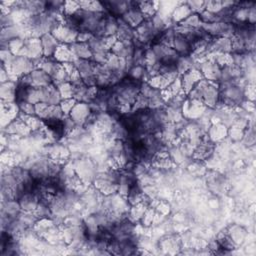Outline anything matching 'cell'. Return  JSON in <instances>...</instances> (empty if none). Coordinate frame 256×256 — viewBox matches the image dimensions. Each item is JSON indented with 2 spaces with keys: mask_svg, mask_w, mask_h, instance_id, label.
<instances>
[{
  "mask_svg": "<svg viewBox=\"0 0 256 256\" xmlns=\"http://www.w3.org/2000/svg\"><path fill=\"white\" fill-rule=\"evenodd\" d=\"M212 153V145L211 143H207V142H203V143H199V145L195 148L194 150V158L198 159V160H203L206 159L207 157H209V155Z\"/></svg>",
  "mask_w": 256,
  "mask_h": 256,
  "instance_id": "cell-15",
  "label": "cell"
},
{
  "mask_svg": "<svg viewBox=\"0 0 256 256\" xmlns=\"http://www.w3.org/2000/svg\"><path fill=\"white\" fill-rule=\"evenodd\" d=\"M202 22L200 20L198 13H191L189 16H187L184 20L179 22L177 25L187 27V28H199L201 26Z\"/></svg>",
  "mask_w": 256,
  "mask_h": 256,
  "instance_id": "cell-16",
  "label": "cell"
},
{
  "mask_svg": "<svg viewBox=\"0 0 256 256\" xmlns=\"http://www.w3.org/2000/svg\"><path fill=\"white\" fill-rule=\"evenodd\" d=\"M181 79V85H182V90L185 94H188L194 86L201 80L203 79V76L199 70L196 69H191L187 71L186 73L182 74Z\"/></svg>",
  "mask_w": 256,
  "mask_h": 256,
  "instance_id": "cell-5",
  "label": "cell"
},
{
  "mask_svg": "<svg viewBox=\"0 0 256 256\" xmlns=\"http://www.w3.org/2000/svg\"><path fill=\"white\" fill-rule=\"evenodd\" d=\"M17 104H18V107H19V110L21 113H24L29 116H36V109H35L34 104L27 102V101H22Z\"/></svg>",
  "mask_w": 256,
  "mask_h": 256,
  "instance_id": "cell-19",
  "label": "cell"
},
{
  "mask_svg": "<svg viewBox=\"0 0 256 256\" xmlns=\"http://www.w3.org/2000/svg\"><path fill=\"white\" fill-rule=\"evenodd\" d=\"M43 56L44 57H51L54 55L55 51L59 47V42L56 40V38L51 34L47 33L40 37Z\"/></svg>",
  "mask_w": 256,
  "mask_h": 256,
  "instance_id": "cell-10",
  "label": "cell"
},
{
  "mask_svg": "<svg viewBox=\"0 0 256 256\" xmlns=\"http://www.w3.org/2000/svg\"><path fill=\"white\" fill-rule=\"evenodd\" d=\"M53 56L55 60L62 63L74 62V60L76 59V57L73 55L72 51L70 50L69 45H59V47L57 48Z\"/></svg>",
  "mask_w": 256,
  "mask_h": 256,
  "instance_id": "cell-13",
  "label": "cell"
},
{
  "mask_svg": "<svg viewBox=\"0 0 256 256\" xmlns=\"http://www.w3.org/2000/svg\"><path fill=\"white\" fill-rule=\"evenodd\" d=\"M77 72L79 73L82 81L88 86H96L95 81V73H94V67L95 63L91 60H84V59H78L76 58L73 62Z\"/></svg>",
  "mask_w": 256,
  "mask_h": 256,
  "instance_id": "cell-2",
  "label": "cell"
},
{
  "mask_svg": "<svg viewBox=\"0 0 256 256\" xmlns=\"http://www.w3.org/2000/svg\"><path fill=\"white\" fill-rule=\"evenodd\" d=\"M77 31L70 29L69 27L65 26L63 23H60L52 32L51 34L56 38L58 42H62L65 45H70L74 42H76L77 36H78Z\"/></svg>",
  "mask_w": 256,
  "mask_h": 256,
  "instance_id": "cell-4",
  "label": "cell"
},
{
  "mask_svg": "<svg viewBox=\"0 0 256 256\" xmlns=\"http://www.w3.org/2000/svg\"><path fill=\"white\" fill-rule=\"evenodd\" d=\"M191 13H193L191 11V9L189 8V6L185 3H183L181 6L177 7L175 10H174V13H173V19L174 21H176L177 23L181 22L182 20H184L187 16H189Z\"/></svg>",
  "mask_w": 256,
  "mask_h": 256,
  "instance_id": "cell-17",
  "label": "cell"
},
{
  "mask_svg": "<svg viewBox=\"0 0 256 256\" xmlns=\"http://www.w3.org/2000/svg\"><path fill=\"white\" fill-rule=\"evenodd\" d=\"M70 50L72 51L73 55L78 59L84 60H92V52L88 45V43H81V42H74L69 45Z\"/></svg>",
  "mask_w": 256,
  "mask_h": 256,
  "instance_id": "cell-11",
  "label": "cell"
},
{
  "mask_svg": "<svg viewBox=\"0 0 256 256\" xmlns=\"http://www.w3.org/2000/svg\"><path fill=\"white\" fill-rule=\"evenodd\" d=\"M57 88L60 92V95L62 97V100L63 99H70V98H73V95H74V89H73V85L71 84V82H64V83H61L59 85H57Z\"/></svg>",
  "mask_w": 256,
  "mask_h": 256,
  "instance_id": "cell-18",
  "label": "cell"
},
{
  "mask_svg": "<svg viewBox=\"0 0 256 256\" xmlns=\"http://www.w3.org/2000/svg\"><path fill=\"white\" fill-rule=\"evenodd\" d=\"M121 19L130 27L135 29L143 22L145 17L138 8V2L130 1L129 9L122 15Z\"/></svg>",
  "mask_w": 256,
  "mask_h": 256,
  "instance_id": "cell-3",
  "label": "cell"
},
{
  "mask_svg": "<svg viewBox=\"0 0 256 256\" xmlns=\"http://www.w3.org/2000/svg\"><path fill=\"white\" fill-rule=\"evenodd\" d=\"M172 48L179 54V56H189L192 52V45L189 40L180 34L175 33Z\"/></svg>",
  "mask_w": 256,
  "mask_h": 256,
  "instance_id": "cell-9",
  "label": "cell"
},
{
  "mask_svg": "<svg viewBox=\"0 0 256 256\" xmlns=\"http://www.w3.org/2000/svg\"><path fill=\"white\" fill-rule=\"evenodd\" d=\"M199 71L206 80L213 82L220 80L221 68L214 61H206L201 63V65L199 66Z\"/></svg>",
  "mask_w": 256,
  "mask_h": 256,
  "instance_id": "cell-6",
  "label": "cell"
},
{
  "mask_svg": "<svg viewBox=\"0 0 256 256\" xmlns=\"http://www.w3.org/2000/svg\"><path fill=\"white\" fill-rule=\"evenodd\" d=\"M118 30L116 33V37L118 41L121 42H133L136 40V32L135 29L126 24L121 18H118Z\"/></svg>",
  "mask_w": 256,
  "mask_h": 256,
  "instance_id": "cell-8",
  "label": "cell"
},
{
  "mask_svg": "<svg viewBox=\"0 0 256 256\" xmlns=\"http://www.w3.org/2000/svg\"><path fill=\"white\" fill-rule=\"evenodd\" d=\"M76 103H77V101L74 98H70V99H63L59 105H60L62 111L64 112V114L69 115V113L71 112V110L73 109V107L75 106Z\"/></svg>",
  "mask_w": 256,
  "mask_h": 256,
  "instance_id": "cell-20",
  "label": "cell"
},
{
  "mask_svg": "<svg viewBox=\"0 0 256 256\" xmlns=\"http://www.w3.org/2000/svg\"><path fill=\"white\" fill-rule=\"evenodd\" d=\"M194 59L189 56H180L176 63V70L178 74H184L194 68Z\"/></svg>",
  "mask_w": 256,
  "mask_h": 256,
  "instance_id": "cell-14",
  "label": "cell"
},
{
  "mask_svg": "<svg viewBox=\"0 0 256 256\" xmlns=\"http://www.w3.org/2000/svg\"><path fill=\"white\" fill-rule=\"evenodd\" d=\"M91 114V109L87 103L80 102L76 103L71 112L69 113V116L71 119L75 122V124H85L87 118Z\"/></svg>",
  "mask_w": 256,
  "mask_h": 256,
  "instance_id": "cell-7",
  "label": "cell"
},
{
  "mask_svg": "<svg viewBox=\"0 0 256 256\" xmlns=\"http://www.w3.org/2000/svg\"><path fill=\"white\" fill-rule=\"evenodd\" d=\"M2 66L7 70L10 77V81H12L11 76H15L19 79L22 76L30 74L35 69V64L33 60L18 55H14L13 59L8 64Z\"/></svg>",
  "mask_w": 256,
  "mask_h": 256,
  "instance_id": "cell-1",
  "label": "cell"
},
{
  "mask_svg": "<svg viewBox=\"0 0 256 256\" xmlns=\"http://www.w3.org/2000/svg\"><path fill=\"white\" fill-rule=\"evenodd\" d=\"M17 84L13 81H8L1 84V98L5 102H13L16 100Z\"/></svg>",
  "mask_w": 256,
  "mask_h": 256,
  "instance_id": "cell-12",
  "label": "cell"
}]
</instances>
